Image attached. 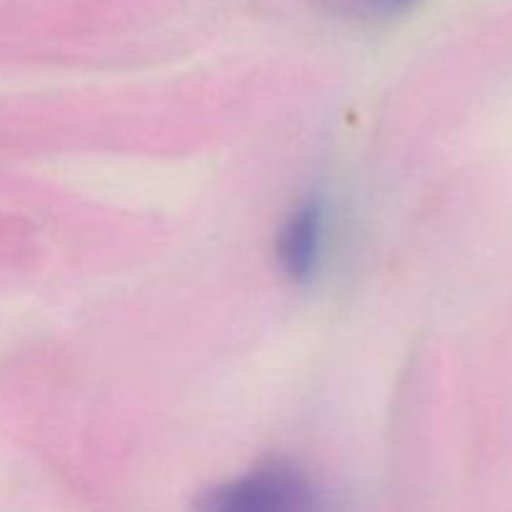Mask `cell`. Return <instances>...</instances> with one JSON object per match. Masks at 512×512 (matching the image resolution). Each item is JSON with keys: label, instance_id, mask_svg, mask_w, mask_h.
Returning <instances> with one entry per match:
<instances>
[{"label": "cell", "instance_id": "cell-1", "mask_svg": "<svg viewBox=\"0 0 512 512\" xmlns=\"http://www.w3.org/2000/svg\"><path fill=\"white\" fill-rule=\"evenodd\" d=\"M198 512H335L323 485L290 460H265L198 498Z\"/></svg>", "mask_w": 512, "mask_h": 512}, {"label": "cell", "instance_id": "cell-2", "mask_svg": "<svg viewBox=\"0 0 512 512\" xmlns=\"http://www.w3.org/2000/svg\"><path fill=\"white\" fill-rule=\"evenodd\" d=\"M325 248V210L318 200H305L300 203L278 233L275 255L295 283H305L318 273L320 258Z\"/></svg>", "mask_w": 512, "mask_h": 512}, {"label": "cell", "instance_id": "cell-3", "mask_svg": "<svg viewBox=\"0 0 512 512\" xmlns=\"http://www.w3.org/2000/svg\"><path fill=\"white\" fill-rule=\"evenodd\" d=\"M338 3L358 15L385 18V15H395L400 13V10H408L410 5L420 3V0H338Z\"/></svg>", "mask_w": 512, "mask_h": 512}]
</instances>
